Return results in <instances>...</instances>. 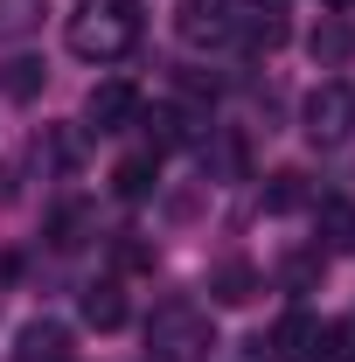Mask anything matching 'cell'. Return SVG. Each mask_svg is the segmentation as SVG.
<instances>
[{"instance_id":"8fae6325","label":"cell","mask_w":355,"mask_h":362,"mask_svg":"<svg viewBox=\"0 0 355 362\" xmlns=\"http://www.w3.org/2000/svg\"><path fill=\"white\" fill-rule=\"evenodd\" d=\"M84 320L98 327V334L126 327V286H119V279H98V286L84 293Z\"/></svg>"},{"instance_id":"9a60e30c","label":"cell","mask_w":355,"mask_h":362,"mask_svg":"<svg viewBox=\"0 0 355 362\" xmlns=\"http://www.w3.org/2000/svg\"><path fill=\"white\" fill-rule=\"evenodd\" d=\"M307 202H313V188H307V175H300V168L272 175V188H265V209H272V216H293V209H307Z\"/></svg>"},{"instance_id":"8992f818","label":"cell","mask_w":355,"mask_h":362,"mask_svg":"<svg viewBox=\"0 0 355 362\" xmlns=\"http://www.w3.org/2000/svg\"><path fill=\"white\" fill-rule=\"evenodd\" d=\"M313 334H320V320L293 307V314L272 320V334L258 341V349H265V362H313Z\"/></svg>"},{"instance_id":"3957f363","label":"cell","mask_w":355,"mask_h":362,"mask_svg":"<svg viewBox=\"0 0 355 362\" xmlns=\"http://www.w3.org/2000/svg\"><path fill=\"white\" fill-rule=\"evenodd\" d=\"M300 133H307L313 146H342V139L355 133V90L342 84V77H327V84L307 90V105H300Z\"/></svg>"},{"instance_id":"d6986e66","label":"cell","mask_w":355,"mask_h":362,"mask_svg":"<svg viewBox=\"0 0 355 362\" xmlns=\"http://www.w3.org/2000/svg\"><path fill=\"white\" fill-rule=\"evenodd\" d=\"M313 279V258H286V286H307Z\"/></svg>"},{"instance_id":"5b68a950","label":"cell","mask_w":355,"mask_h":362,"mask_svg":"<svg viewBox=\"0 0 355 362\" xmlns=\"http://www.w3.org/2000/svg\"><path fill=\"white\" fill-rule=\"evenodd\" d=\"M139 119V90L126 77H105V84L84 98V133H126Z\"/></svg>"},{"instance_id":"7a4b0ae2","label":"cell","mask_w":355,"mask_h":362,"mask_svg":"<svg viewBox=\"0 0 355 362\" xmlns=\"http://www.w3.org/2000/svg\"><path fill=\"white\" fill-rule=\"evenodd\" d=\"M216 349V320L195 300H168L146 320V362H209Z\"/></svg>"},{"instance_id":"e0dca14e","label":"cell","mask_w":355,"mask_h":362,"mask_svg":"<svg viewBox=\"0 0 355 362\" xmlns=\"http://www.w3.org/2000/svg\"><path fill=\"white\" fill-rule=\"evenodd\" d=\"M84 230H91V209H84V202H63V209L49 216V244H56V251H77Z\"/></svg>"},{"instance_id":"ffe728a7","label":"cell","mask_w":355,"mask_h":362,"mask_svg":"<svg viewBox=\"0 0 355 362\" xmlns=\"http://www.w3.org/2000/svg\"><path fill=\"white\" fill-rule=\"evenodd\" d=\"M320 7H327V14H355V0H320Z\"/></svg>"},{"instance_id":"2e32d148","label":"cell","mask_w":355,"mask_h":362,"mask_svg":"<svg viewBox=\"0 0 355 362\" xmlns=\"http://www.w3.org/2000/svg\"><path fill=\"white\" fill-rule=\"evenodd\" d=\"M42 63H35V56H14V63H7V70H0V90H7V98H14V105H28V98H42Z\"/></svg>"},{"instance_id":"9c48e42d","label":"cell","mask_w":355,"mask_h":362,"mask_svg":"<svg viewBox=\"0 0 355 362\" xmlns=\"http://www.w3.org/2000/svg\"><path fill=\"white\" fill-rule=\"evenodd\" d=\"M307 56L320 63V70H342L355 56V28H349V14H320V28L307 35Z\"/></svg>"},{"instance_id":"52a82bcc","label":"cell","mask_w":355,"mask_h":362,"mask_svg":"<svg viewBox=\"0 0 355 362\" xmlns=\"http://www.w3.org/2000/svg\"><path fill=\"white\" fill-rule=\"evenodd\" d=\"M258 286H265V279H258L251 258H223V265L209 272V300H216V307H251Z\"/></svg>"},{"instance_id":"ba28073f","label":"cell","mask_w":355,"mask_h":362,"mask_svg":"<svg viewBox=\"0 0 355 362\" xmlns=\"http://www.w3.org/2000/svg\"><path fill=\"white\" fill-rule=\"evenodd\" d=\"M14 362H70V327L63 320H28L14 334Z\"/></svg>"},{"instance_id":"7c38bea8","label":"cell","mask_w":355,"mask_h":362,"mask_svg":"<svg viewBox=\"0 0 355 362\" xmlns=\"http://www.w3.org/2000/svg\"><path fill=\"white\" fill-rule=\"evenodd\" d=\"M237 35L258 49V56H272L293 28H286V14H279V7H244V14H237Z\"/></svg>"},{"instance_id":"5bb4252c","label":"cell","mask_w":355,"mask_h":362,"mask_svg":"<svg viewBox=\"0 0 355 362\" xmlns=\"http://www.w3.org/2000/svg\"><path fill=\"white\" fill-rule=\"evenodd\" d=\"M49 0H0V42H28L42 28Z\"/></svg>"},{"instance_id":"6da1fadb","label":"cell","mask_w":355,"mask_h":362,"mask_svg":"<svg viewBox=\"0 0 355 362\" xmlns=\"http://www.w3.org/2000/svg\"><path fill=\"white\" fill-rule=\"evenodd\" d=\"M139 35H146V7L139 0H77L70 21H63V42L84 63H119V56L139 49Z\"/></svg>"},{"instance_id":"277c9868","label":"cell","mask_w":355,"mask_h":362,"mask_svg":"<svg viewBox=\"0 0 355 362\" xmlns=\"http://www.w3.org/2000/svg\"><path fill=\"white\" fill-rule=\"evenodd\" d=\"M237 0H181L175 7V28H181V42L188 49H223L230 35H237Z\"/></svg>"},{"instance_id":"4fadbf2b","label":"cell","mask_w":355,"mask_h":362,"mask_svg":"<svg viewBox=\"0 0 355 362\" xmlns=\"http://www.w3.org/2000/svg\"><path fill=\"white\" fill-rule=\"evenodd\" d=\"M153 175H161V153H153V146H139V153H126V160L112 168V188H119L126 202H139V195L153 188Z\"/></svg>"},{"instance_id":"30bf717a","label":"cell","mask_w":355,"mask_h":362,"mask_svg":"<svg viewBox=\"0 0 355 362\" xmlns=\"http://www.w3.org/2000/svg\"><path fill=\"white\" fill-rule=\"evenodd\" d=\"M313 230H320L327 251H355V202H342V195L313 202Z\"/></svg>"},{"instance_id":"ac0fdd59","label":"cell","mask_w":355,"mask_h":362,"mask_svg":"<svg viewBox=\"0 0 355 362\" xmlns=\"http://www.w3.org/2000/svg\"><path fill=\"white\" fill-rule=\"evenodd\" d=\"M313 362H355V320H327L313 334Z\"/></svg>"}]
</instances>
